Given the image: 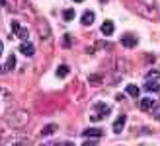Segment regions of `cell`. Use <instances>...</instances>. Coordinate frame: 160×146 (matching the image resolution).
<instances>
[{
  "label": "cell",
  "mask_w": 160,
  "mask_h": 146,
  "mask_svg": "<svg viewBox=\"0 0 160 146\" xmlns=\"http://www.w3.org/2000/svg\"><path fill=\"white\" fill-rule=\"evenodd\" d=\"M53 133H57V125H55V123H51V125H47V127L41 129V136H49Z\"/></svg>",
  "instance_id": "cell-9"
},
{
  "label": "cell",
  "mask_w": 160,
  "mask_h": 146,
  "mask_svg": "<svg viewBox=\"0 0 160 146\" xmlns=\"http://www.w3.org/2000/svg\"><path fill=\"white\" fill-rule=\"evenodd\" d=\"M68 74V66H67V64H61V66L57 68V76L59 78H65Z\"/></svg>",
  "instance_id": "cell-14"
},
{
  "label": "cell",
  "mask_w": 160,
  "mask_h": 146,
  "mask_svg": "<svg viewBox=\"0 0 160 146\" xmlns=\"http://www.w3.org/2000/svg\"><path fill=\"white\" fill-rule=\"evenodd\" d=\"M127 94H129L131 97H139V94H141V90H139V88H137V86H135V84H129V86H127Z\"/></svg>",
  "instance_id": "cell-12"
},
{
  "label": "cell",
  "mask_w": 160,
  "mask_h": 146,
  "mask_svg": "<svg viewBox=\"0 0 160 146\" xmlns=\"http://www.w3.org/2000/svg\"><path fill=\"white\" fill-rule=\"evenodd\" d=\"M70 41H72V37L67 33L65 37H62V47H70Z\"/></svg>",
  "instance_id": "cell-16"
},
{
  "label": "cell",
  "mask_w": 160,
  "mask_h": 146,
  "mask_svg": "<svg viewBox=\"0 0 160 146\" xmlns=\"http://www.w3.org/2000/svg\"><path fill=\"white\" fill-rule=\"evenodd\" d=\"M94 109L98 111L100 115H108V113H109V107H108L106 103H96V105H94Z\"/></svg>",
  "instance_id": "cell-10"
},
{
  "label": "cell",
  "mask_w": 160,
  "mask_h": 146,
  "mask_svg": "<svg viewBox=\"0 0 160 146\" xmlns=\"http://www.w3.org/2000/svg\"><path fill=\"white\" fill-rule=\"evenodd\" d=\"M102 33L103 35H111L113 33V22H109V20H106L102 23Z\"/></svg>",
  "instance_id": "cell-7"
},
{
  "label": "cell",
  "mask_w": 160,
  "mask_h": 146,
  "mask_svg": "<svg viewBox=\"0 0 160 146\" xmlns=\"http://www.w3.org/2000/svg\"><path fill=\"white\" fill-rule=\"evenodd\" d=\"M20 51L23 53V55H28V56H33V53H35V49H33V45H31V43H22L20 45Z\"/></svg>",
  "instance_id": "cell-6"
},
{
  "label": "cell",
  "mask_w": 160,
  "mask_h": 146,
  "mask_svg": "<svg viewBox=\"0 0 160 146\" xmlns=\"http://www.w3.org/2000/svg\"><path fill=\"white\" fill-rule=\"evenodd\" d=\"M158 119H160V113H158Z\"/></svg>",
  "instance_id": "cell-23"
},
{
  "label": "cell",
  "mask_w": 160,
  "mask_h": 146,
  "mask_svg": "<svg viewBox=\"0 0 160 146\" xmlns=\"http://www.w3.org/2000/svg\"><path fill=\"white\" fill-rule=\"evenodd\" d=\"M100 2H102V4H106V2H108V0H100Z\"/></svg>",
  "instance_id": "cell-21"
},
{
  "label": "cell",
  "mask_w": 160,
  "mask_h": 146,
  "mask_svg": "<svg viewBox=\"0 0 160 146\" xmlns=\"http://www.w3.org/2000/svg\"><path fill=\"white\" fill-rule=\"evenodd\" d=\"M6 4V0H0V6H4Z\"/></svg>",
  "instance_id": "cell-19"
},
{
  "label": "cell",
  "mask_w": 160,
  "mask_h": 146,
  "mask_svg": "<svg viewBox=\"0 0 160 146\" xmlns=\"http://www.w3.org/2000/svg\"><path fill=\"white\" fill-rule=\"evenodd\" d=\"M154 107H156V101L148 100V97H145V100H141V109H142V111H152Z\"/></svg>",
  "instance_id": "cell-4"
},
{
  "label": "cell",
  "mask_w": 160,
  "mask_h": 146,
  "mask_svg": "<svg viewBox=\"0 0 160 146\" xmlns=\"http://www.w3.org/2000/svg\"><path fill=\"white\" fill-rule=\"evenodd\" d=\"M82 146H98V142H96V140H86Z\"/></svg>",
  "instance_id": "cell-18"
},
{
  "label": "cell",
  "mask_w": 160,
  "mask_h": 146,
  "mask_svg": "<svg viewBox=\"0 0 160 146\" xmlns=\"http://www.w3.org/2000/svg\"><path fill=\"white\" fill-rule=\"evenodd\" d=\"M74 16H76V12L72 10V8H67V10L62 12V20H65V22H70V20H74Z\"/></svg>",
  "instance_id": "cell-11"
},
{
  "label": "cell",
  "mask_w": 160,
  "mask_h": 146,
  "mask_svg": "<svg viewBox=\"0 0 160 146\" xmlns=\"http://www.w3.org/2000/svg\"><path fill=\"white\" fill-rule=\"evenodd\" d=\"M121 43H123V47L131 49V47H135V45H137V37H135V35H131V33H127V35H123V37H121Z\"/></svg>",
  "instance_id": "cell-2"
},
{
  "label": "cell",
  "mask_w": 160,
  "mask_h": 146,
  "mask_svg": "<svg viewBox=\"0 0 160 146\" xmlns=\"http://www.w3.org/2000/svg\"><path fill=\"white\" fill-rule=\"evenodd\" d=\"M0 55H2V41H0Z\"/></svg>",
  "instance_id": "cell-20"
},
{
  "label": "cell",
  "mask_w": 160,
  "mask_h": 146,
  "mask_svg": "<svg viewBox=\"0 0 160 146\" xmlns=\"http://www.w3.org/2000/svg\"><path fill=\"white\" fill-rule=\"evenodd\" d=\"M74 2H84V0H74Z\"/></svg>",
  "instance_id": "cell-22"
},
{
  "label": "cell",
  "mask_w": 160,
  "mask_h": 146,
  "mask_svg": "<svg viewBox=\"0 0 160 146\" xmlns=\"http://www.w3.org/2000/svg\"><path fill=\"white\" fill-rule=\"evenodd\" d=\"M82 134L86 136V139L88 136H103V129H86Z\"/></svg>",
  "instance_id": "cell-8"
},
{
  "label": "cell",
  "mask_w": 160,
  "mask_h": 146,
  "mask_svg": "<svg viewBox=\"0 0 160 146\" xmlns=\"http://www.w3.org/2000/svg\"><path fill=\"white\" fill-rule=\"evenodd\" d=\"M125 121H127V117H125V115H119V117H117V121L113 123V133H115V134H119V133L123 131Z\"/></svg>",
  "instance_id": "cell-3"
},
{
  "label": "cell",
  "mask_w": 160,
  "mask_h": 146,
  "mask_svg": "<svg viewBox=\"0 0 160 146\" xmlns=\"http://www.w3.org/2000/svg\"><path fill=\"white\" fill-rule=\"evenodd\" d=\"M6 68L8 70H14L16 68V56L14 55H10V59H8V62H6Z\"/></svg>",
  "instance_id": "cell-15"
},
{
  "label": "cell",
  "mask_w": 160,
  "mask_h": 146,
  "mask_svg": "<svg viewBox=\"0 0 160 146\" xmlns=\"http://www.w3.org/2000/svg\"><path fill=\"white\" fill-rule=\"evenodd\" d=\"M145 90L147 92H160V86H158V82H154V80H152V82L148 80L147 86H145Z\"/></svg>",
  "instance_id": "cell-13"
},
{
  "label": "cell",
  "mask_w": 160,
  "mask_h": 146,
  "mask_svg": "<svg viewBox=\"0 0 160 146\" xmlns=\"http://www.w3.org/2000/svg\"><path fill=\"white\" fill-rule=\"evenodd\" d=\"M158 76H160V72H158V70H152V72H148V80H150V78H152V80H156Z\"/></svg>",
  "instance_id": "cell-17"
},
{
  "label": "cell",
  "mask_w": 160,
  "mask_h": 146,
  "mask_svg": "<svg viewBox=\"0 0 160 146\" xmlns=\"http://www.w3.org/2000/svg\"><path fill=\"white\" fill-rule=\"evenodd\" d=\"M12 31H14V33L18 35V37H22L23 41H26V37H28V29H26V27H22L18 22H12Z\"/></svg>",
  "instance_id": "cell-1"
},
{
  "label": "cell",
  "mask_w": 160,
  "mask_h": 146,
  "mask_svg": "<svg viewBox=\"0 0 160 146\" xmlns=\"http://www.w3.org/2000/svg\"><path fill=\"white\" fill-rule=\"evenodd\" d=\"M94 20H96L94 12H90V10H88V12H84V16H82V20H80V22H82V26H92V23H94Z\"/></svg>",
  "instance_id": "cell-5"
}]
</instances>
